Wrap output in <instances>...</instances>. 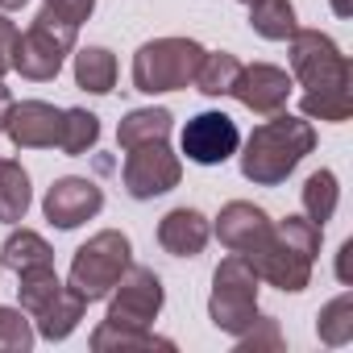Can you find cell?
Returning a JSON list of instances; mask_svg holds the SVG:
<instances>
[{
    "mask_svg": "<svg viewBox=\"0 0 353 353\" xmlns=\"http://www.w3.org/2000/svg\"><path fill=\"white\" fill-rule=\"evenodd\" d=\"M291 67L303 79V112L320 121H345L353 100H349V63L345 54L324 38V34H291Z\"/></svg>",
    "mask_w": 353,
    "mask_h": 353,
    "instance_id": "6da1fadb",
    "label": "cell"
},
{
    "mask_svg": "<svg viewBox=\"0 0 353 353\" xmlns=\"http://www.w3.org/2000/svg\"><path fill=\"white\" fill-rule=\"evenodd\" d=\"M312 129L307 121H295V117H274L266 125L254 129L250 145H245V158H241V170L245 179L254 183H283L287 174L299 166V158L312 150Z\"/></svg>",
    "mask_w": 353,
    "mask_h": 353,
    "instance_id": "7a4b0ae2",
    "label": "cell"
},
{
    "mask_svg": "<svg viewBox=\"0 0 353 353\" xmlns=\"http://www.w3.org/2000/svg\"><path fill=\"white\" fill-rule=\"evenodd\" d=\"M204 59L200 42L188 38H158L145 42L133 59V83L137 92L154 96V92H174V88H188V79H196V67Z\"/></svg>",
    "mask_w": 353,
    "mask_h": 353,
    "instance_id": "3957f363",
    "label": "cell"
},
{
    "mask_svg": "<svg viewBox=\"0 0 353 353\" xmlns=\"http://www.w3.org/2000/svg\"><path fill=\"white\" fill-rule=\"evenodd\" d=\"M75 30H79V26H71V21L59 17L54 9H42V13L34 17L30 34L17 38L9 67H17L26 79H38V83H42V79H54L59 67H63V59H67V50H71V42H75Z\"/></svg>",
    "mask_w": 353,
    "mask_h": 353,
    "instance_id": "277c9868",
    "label": "cell"
},
{
    "mask_svg": "<svg viewBox=\"0 0 353 353\" xmlns=\"http://www.w3.org/2000/svg\"><path fill=\"white\" fill-rule=\"evenodd\" d=\"M129 270V241L121 233H96L79 254H75V266H71V295H79L83 303L108 295L121 274Z\"/></svg>",
    "mask_w": 353,
    "mask_h": 353,
    "instance_id": "5b68a950",
    "label": "cell"
},
{
    "mask_svg": "<svg viewBox=\"0 0 353 353\" xmlns=\"http://www.w3.org/2000/svg\"><path fill=\"white\" fill-rule=\"evenodd\" d=\"M258 287H254V270L245 258H229L216 270V287H212V320L216 328L241 332L250 320H258Z\"/></svg>",
    "mask_w": 353,
    "mask_h": 353,
    "instance_id": "8992f818",
    "label": "cell"
},
{
    "mask_svg": "<svg viewBox=\"0 0 353 353\" xmlns=\"http://www.w3.org/2000/svg\"><path fill=\"white\" fill-rule=\"evenodd\" d=\"M174 183H179V158L166 150V137L129 145V158H125V188H129L133 200L162 196V192H170Z\"/></svg>",
    "mask_w": 353,
    "mask_h": 353,
    "instance_id": "52a82bcc",
    "label": "cell"
},
{
    "mask_svg": "<svg viewBox=\"0 0 353 353\" xmlns=\"http://www.w3.org/2000/svg\"><path fill=\"white\" fill-rule=\"evenodd\" d=\"M237 145H241V133H237L233 117H225V112H200L183 129V154L200 166H216V162L233 158Z\"/></svg>",
    "mask_w": 353,
    "mask_h": 353,
    "instance_id": "ba28073f",
    "label": "cell"
},
{
    "mask_svg": "<svg viewBox=\"0 0 353 353\" xmlns=\"http://www.w3.org/2000/svg\"><path fill=\"white\" fill-rule=\"evenodd\" d=\"M162 307V287L150 270L133 266L129 274H121V295L108 312V328H121V324H145L154 320Z\"/></svg>",
    "mask_w": 353,
    "mask_h": 353,
    "instance_id": "9c48e42d",
    "label": "cell"
},
{
    "mask_svg": "<svg viewBox=\"0 0 353 353\" xmlns=\"http://www.w3.org/2000/svg\"><path fill=\"white\" fill-rule=\"evenodd\" d=\"M229 92H233L245 108L270 117V112H279V108L287 104V96H291V79H287V71L258 63V67H241Z\"/></svg>",
    "mask_w": 353,
    "mask_h": 353,
    "instance_id": "30bf717a",
    "label": "cell"
},
{
    "mask_svg": "<svg viewBox=\"0 0 353 353\" xmlns=\"http://www.w3.org/2000/svg\"><path fill=\"white\" fill-rule=\"evenodd\" d=\"M104 208V192L88 179H59L50 192H46V216L59 225V229H75L83 225L88 216H96Z\"/></svg>",
    "mask_w": 353,
    "mask_h": 353,
    "instance_id": "8fae6325",
    "label": "cell"
},
{
    "mask_svg": "<svg viewBox=\"0 0 353 353\" xmlns=\"http://www.w3.org/2000/svg\"><path fill=\"white\" fill-rule=\"evenodd\" d=\"M5 129H9V137L17 145H30V150L59 145V137H63V112L50 108V104H42V100H26V104H13Z\"/></svg>",
    "mask_w": 353,
    "mask_h": 353,
    "instance_id": "7c38bea8",
    "label": "cell"
},
{
    "mask_svg": "<svg viewBox=\"0 0 353 353\" xmlns=\"http://www.w3.org/2000/svg\"><path fill=\"white\" fill-rule=\"evenodd\" d=\"M158 241H162V250L174 254V258H196V254L204 250V241H208V221H204L196 208H174V212L162 216Z\"/></svg>",
    "mask_w": 353,
    "mask_h": 353,
    "instance_id": "4fadbf2b",
    "label": "cell"
},
{
    "mask_svg": "<svg viewBox=\"0 0 353 353\" xmlns=\"http://www.w3.org/2000/svg\"><path fill=\"white\" fill-rule=\"evenodd\" d=\"M266 229H270V225H266V212L254 208V204H229V208L221 212V225H216L221 241H225L229 250H237V254H245Z\"/></svg>",
    "mask_w": 353,
    "mask_h": 353,
    "instance_id": "5bb4252c",
    "label": "cell"
},
{
    "mask_svg": "<svg viewBox=\"0 0 353 353\" xmlns=\"http://www.w3.org/2000/svg\"><path fill=\"white\" fill-rule=\"evenodd\" d=\"M75 79H79L83 92L104 96V92H112V83H117V59H112L104 46H88V50L75 54Z\"/></svg>",
    "mask_w": 353,
    "mask_h": 353,
    "instance_id": "9a60e30c",
    "label": "cell"
},
{
    "mask_svg": "<svg viewBox=\"0 0 353 353\" xmlns=\"http://www.w3.org/2000/svg\"><path fill=\"white\" fill-rule=\"evenodd\" d=\"M30 208V174L9 162V158H0V221H21Z\"/></svg>",
    "mask_w": 353,
    "mask_h": 353,
    "instance_id": "2e32d148",
    "label": "cell"
},
{
    "mask_svg": "<svg viewBox=\"0 0 353 353\" xmlns=\"http://www.w3.org/2000/svg\"><path fill=\"white\" fill-rule=\"evenodd\" d=\"M170 133V112L166 108H137L121 121L117 129V141L129 150V145H141V141H158Z\"/></svg>",
    "mask_w": 353,
    "mask_h": 353,
    "instance_id": "e0dca14e",
    "label": "cell"
},
{
    "mask_svg": "<svg viewBox=\"0 0 353 353\" xmlns=\"http://www.w3.org/2000/svg\"><path fill=\"white\" fill-rule=\"evenodd\" d=\"M250 26L262 34V38H291L295 34V9L291 0H254L250 5Z\"/></svg>",
    "mask_w": 353,
    "mask_h": 353,
    "instance_id": "ac0fdd59",
    "label": "cell"
},
{
    "mask_svg": "<svg viewBox=\"0 0 353 353\" xmlns=\"http://www.w3.org/2000/svg\"><path fill=\"white\" fill-rule=\"evenodd\" d=\"M5 266H13L17 274H26V270H42V266H50V250H46V241L38 237V233H13L9 241H5V258H0Z\"/></svg>",
    "mask_w": 353,
    "mask_h": 353,
    "instance_id": "d6986e66",
    "label": "cell"
},
{
    "mask_svg": "<svg viewBox=\"0 0 353 353\" xmlns=\"http://www.w3.org/2000/svg\"><path fill=\"white\" fill-rule=\"evenodd\" d=\"M237 71H241V63L233 59V54H204L200 59V67H196V88L204 92V96H225L229 88H233V79H237Z\"/></svg>",
    "mask_w": 353,
    "mask_h": 353,
    "instance_id": "ffe728a7",
    "label": "cell"
},
{
    "mask_svg": "<svg viewBox=\"0 0 353 353\" xmlns=\"http://www.w3.org/2000/svg\"><path fill=\"white\" fill-rule=\"evenodd\" d=\"M100 137V121L83 108H67L63 112V137H59V150L63 154H88Z\"/></svg>",
    "mask_w": 353,
    "mask_h": 353,
    "instance_id": "44dd1931",
    "label": "cell"
},
{
    "mask_svg": "<svg viewBox=\"0 0 353 353\" xmlns=\"http://www.w3.org/2000/svg\"><path fill=\"white\" fill-rule=\"evenodd\" d=\"M303 208H307L312 225H324L332 216V208H336V179H332V170H320V174H312V179H307Z\"/></svg>",
    "mask_w": 353,
    "mask_h": 353,
    "instance_id": "7402d4cb",
    "label": "cell"
},
{
    "mask_svg": "<svg viewBox=\"0 0 353 353\" xmlns=\"http://www.w3.org/2000/svg\"><path fill=\"white\" fill-rule=\"evenodd\" d=\"M30 328H26V316L21 312H9V307H0V345H9V349H30Z\"/></svg>",
    "mask_w": 353,
    "mask_h": 353,
    "instance_id": "603a6c76",
    "label": "cell"
},
{
    "mask_svg": "<svg viewBox=\"0 0 353 353\" xmlns=\"http://www.w3.org/2000/svg\"><path fill=\"white\" fill-rule=\"evenodd\" d=\"M46 9H54L59 17H67L71 26H79V21H88V17H92L96 0H46Z\"/></svg>",
    "mask_w": 353,
    "mask_h": 353,
    "instance_id": "cb8c5ba5",
    "label": "cell"
},
{
    "mask_svg": "<svg viewBox=\"0 0 353 353\" xmlns=\"http://www.w3.org/2000/svg\"><path fill=\"white\" fill-rule=\"evenodd\" d=\"M9 112H13V96H9L5 88H0V129L9 125Z\"/></svg>",
    "mask_w": 353,
    "mask_h": 353,
    "instance_id": "d4e9b609",
    "label": "cell"
},
{
    "mask_svg": "<svg viewBox=\"0 0 353 353\" xmlns=\"http://www.w3.org/2000/svg\"><path fill=\"white\" fill-rule=\"evenodd\" d=\"M26 0H0V9H21Z\"/></svg>",
    "mask_w": 353,
    "mask_h": 353,
    "instance_id": "484cf974",
    "label": "cell"
},
{
    "mask_svg": "<svg viewBox=\"0 0 353 353\" xmlns=\"http://www.w3.org/2000/svg\"><path fill=\"white\" fill-rule=\"evenodd\" d=\"M9 71V54H5V46H0V75Z\"/></svg>",
    "mask_w": 353,
    "mask_h": 353,
    "instance_id": "4316f807",
    "label": "cell"
},
{
    "mask_svg": "<svg viewBox=\"0 0 353 353\" xmlns=\"http://www.w3.org/2000/svg\"><path fill=\"white\" fill-rule=\"evenodd\" d=\"M245 5H254V0H245Z\"/></svg>",
    "mask_w": 353,
    "mask_h": 353,
    "instance_id": "83f0119b",
    "label": "cell"
}]
</instances>
